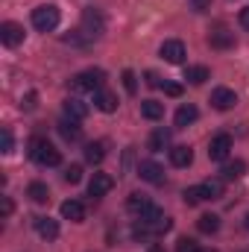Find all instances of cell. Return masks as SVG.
<instances>
[{"mask_svg":"<svg viewBox=\"0 0 249 252\" xmlns=\"http://www.w3.org/2000/svg\"><path fill=\"white\" fill-rule=\"evenodd\" d=\"M30 158L35 164H41V167H59L62 164V153L47 138H38V135L30 141Z\"/></svg>","mask_w":249,"mask_h":252,"instance_id":"1","label":"cell"},{"mask_svg":"<svg viewBox=\"0 0 249 252\" xmlns=\"http://www.w3.org/2000/svg\"><path fill=\"white\" fill-rule=\"evenodd\" d=\"M59 21H62V12H59V6H53V3H44V6L32 9V27H35L38 32H53V30L59 27Z\"/></svg>","mask_w":249,"mask_h":252,"instance_id":"2","label":"cell"},{"mask_svg":"<svg viewBox=\"0 0 249 252\" xmlns=\"http://www.w3.org/2000/svg\"><path fill=\"white\" fill-rule=\"evenodd\" d=\"M103 79H106V73L91 67V70L76 73V76L70 79V88H73L76 94H82V91H91V94H94V91H100V88H103Z\"/></svg>","mask_w":249,"mask_h":252,"instance_id":"3","label":"cell"},{"mask_svg":"<svg viewBox=\"0 0 249 252\" xmlns=\"http://www.w3.org/2000/svg\"><path fill=\"white\" fill-rule=\"evenodd\" d=\"M79 32H82L85 38H100V35L106 32V18H103V12H100V9H85V12H82V27H79Z\"/></svg>","mask_w":249,"mask_h":252,"instance_id":"4","label":"cell"},{"mask_svg":"<svg viewBox=\"0 0 249 252\" xmlns=\"http://www.w3.org/2000/svg\"><path fill=\"white\" fill-rule=\"evenodd\" d=\"M229 153H232V135L220 132V135H214V138L208 141V158H211V161H226Z\"/></svg>","mask_w":249,"mask_h":252,"instance_id":"5","label":"cell"},{"mask_svg":"<svg viewBox=\"0 0 249 252\" xmlns=\"http://www.w3.org/2000/svg\"><path fill=\"white\" fill-rule=\"evenodd\" d=\"M161 59L164 62H170V64H182L185 62V56H187V50H185V44L179 41V38H167L164 44H161Z\"/></svg>","mask_w":249,"mask_h":252,"instance_id":"6","label":"cell"},{"mask_svg":"<svg viewBox=\"0 0 249 252\" xmlns=\"http://www.w3.org/2000/svg\"><path fill=\"white\" fill-rule=\"evenodd\" d=\"M138 176H141L144 182H150V185H161V182H164V167H161L158 161L147 158V161L138 164Z\"/></svg>","mask_w":249,"mask_h":252,"instance_id":"7","label":"cell"},{"mask_svg":"<svg viewBox=\"0 0 249 252\" xmlns=\"http://www.w3.org/2000/svg\"><path fill=\"white\" fill-rule=\"evenodd\" d=\"M0 41H3L6 47H18V44L24 41V27H21V24H15V21L0 24Z\"/></svg>","mask_w":249,"mask_h":252,"instance_id":"8","label":"cell"},{"mask_svg":"<svg viewBox=\"0 0 249 252\" xmlns=\"http://www.w3.org/2000/svg\"><path fill=\"white\" fill-rule=\"evenodd\" d=\"M112 188H115V179H112L109 173H94L91 182H88V196L100 199V196H106Z\"/></svg>","mask_w":249,"mask_h":252,"instance_id":"9","label":"cell"},{"mask_svg":"<svg viewBox=\"0 0 249 252\" xmlns=\"http://www.w3.org/2000/svg\"><path fill=\"white\" fill-rule=\"evenodd\" d=\"M235 103H238V94H235L232 88H214V91H211V106H214L217 112H229Z\"/></svg>","mask_w":249,"mask_h":252,"instance_id":"10","label":"cell"},{"mask_svg":"<svg viewBox=\"0 0 249 252\" xmlns=\"http://www.w3.org/2000/svg\"><path fill=\"white\" fill-rule=\"evenodd\" d=\"M208 44H211L214 50H229V47H235V32H229L226 27H217V30L208 35Z\"/></svg>","mask_w":249,"mask_h":252,"instance_id":"11","label":"cell"},{"mask_svg":"<svg viewBox=\"0 0 249 252\" xmlns=\"http://www.w3.org/2000/svg\"><path fill=\"white\" fill-rule=\"evenodd\" d=\"M59 211H62L64 220H70V223H82V220H85V205H82L79 199H64Z\"/></svg>","mask_w":249,"mask_h":252,"instance_id":"12","label":"cell"},{"mask_svg":"<svg viewBox=\"0 0 249 252\" xmlns=\"http://www.w3.org/2000/svg\"><path fill=\"white\" fill-rule=\"evenodd\" d=\"M35 232L44 238V241H56L59 238V223L53 217H35Z\"/></svg>","mask_w":249,"mask_h":252,"instance_id":"13","label":"cell"},{"mask_svg":"<svg viewBox=\"0 0 249 252\" xmlns=\"http://www.w3.org/2000/svg\"><path fill=\"white\" fill-rule=\"evenodd\" d=\"M196 118H199V109H196L193 103H185V106H179V109H176L173 124H176V129H185V126H190Z\"/></svg>","mask_w":249,"mask_h":252,"instance_id":"14","label":"cell"},{"mask_svg":"<svg viewBox=\"0 0 249 252\" xmlns=\"http://www.w3.org/2000/svg\"><path fill=\"white\" fill-rule=\"evenodd\" d=\"M94 106L100 112H115L118 109V94H112L109 88H100V91H94Z\"/></svg>","mask_w":249,"mask_h":252,"instance_id":"15","label":"cell"},{"mask_svg":"<svg viewBox=\"0 0 249 252\" xmlns=\"http://www.w3.org/2000/svg\"><path fill=\"white\" fill-rule=\"evenodd\" d=\"M190 161H193L190 147H185V144L170 147V164H173V167H190Z\"/></svg>","mask_w":249,"mask_h":252,"instance_id":"16","label":"cell"},{"mask_svg":"<svg viewBox=\"0 0 249 252\" xmlns=\"http://www.w3.org/2000/svg\"><path fill=\"white\" fill-rule=\"evenodd\" d=\"M85 115H88V106H85L79 97L64 100V118H70V121H82Z\"/></svg>","mask_w":249,"mask_h":252,"instance_id":"17","label":"cell"},{"mask_svg":"<svg viewBox=\"0 0 249 252\" xmlns=\"http://www.w3.org/2000/svg\"><path fill=\"white\" fill-rule=\"evenodd\" d=\"M141 115H144L147 121H161V118H164V103H158V100H144V103H141Z\"/></svg>","mask_w":249,"mask_h":252,"instance_id":"18","label":"cell"},{"mask_svg":"<svg viewBox=\"0 0 249 252\" xmlns=\"http://www.w3.org/2000/svg\"><path fill=\"white\" fill-rule=\"evenodd\" d=\"M220 173H223V179H241V176L247 173V161H244V158H235V161H226Z\"/></svg>","mask_w":249,"mask_h":252,"instance_id":"19","label":"cell"},{"mask_svg":"<svg viewBox=\"0 0 249 252\" xmlns=\"http://www.w3.org/2000/svg\"><path fill=\"white\" fill-rule=\"evenodd\" d=\"M27 196H30L32 202H38V205H44V202L50 199V188H47L44 182H30V188H27Z\"/></svg>","mask_w":249,"mask_h":252,"instance_id":"20","label":"cell"},{"mask_svg":"<svg viewBox=\"0 0 249 252\" xmlns=\"http://www.w3.org/2000/svg\"><path fill=\"white\" fill-rule=\"evenodd\" d=\"M208 76H211V73H208L205 64H190V67H185V79L190 82V85H202Z\"/></svg>","mask_w":249,"mask_h":252,"instance_id":"21","label":"cell"},{"mask_svg":"<svg viewBox=\"0 0 249 252\" xmlns=\"http://www.w3.org/2000/svg\"><path fill=\"white\" fill-rule=\"evenodd\" d=\"M196 229H199L202 235H214V232L220 229V217H217V214H202V217L196 220Z\"/></svg>","mask_w":249,"mask_h":252,"instance_id":"22","label":"cell"},{"mask_svg":"<svg viewBox=\"0 0 249 252\" xmlns=\"http://www.w3.org/2000/svg\"><path fill=\"white\" fill-rule=\"evenodd\" d=\"M167 144H170V132H167L164 126H158V129L150 135V150H156V153H158V150H164Z\"/></svg>","mask_w":249,"mask_h":252,"instance_id":"23","label":"cell"},{"mask_svg":"<svg viewBox=\"0 0 249 252\" xmlns=\"http://www.w3.org/2000/svg\"><path fill=\"white\" fill-rule=\"evenodd\" d=\"M85 158H88L91 164H100V161L106 158V144H103V141L88 144V147H85Z\"/></svg>","mask_w":249,"mask_h":252,"instance_id":"24","label":"cell"},{"mask_svg":"<svg viewBox=\"0 0 249 252\" xmlns=\"http://www.w3.org/2000/svg\"><path fill=\"white\" fill-rule=\"evenodd\" d=\"M150 205H153V202H150L144 193H132V196H129V202H126V208H129L132 214H138V217H141V214H144Z\"/></svg>","mask_w":249,"mask_h":252,"instance_id":"25","label":"cell"},{"mask_svg":"<svg viewBox=\"0 0 249 252\" xmlns=\"http://www.w3.org/2000/svg\"><path fill=\"white\" fill-rule=\"evenodd\" d=\"M59 132H62L67 141H76L82 129H79V121H70V118H64L62 124H59Z\"/></svg>","mask_w":249,"mask_h":252,"instance_id":"26","label":"cell"},{"mask_svg":"<svg viewBox=\"0 0 249 252\" xmlns=\"http://www.w3.org/2000/svg\"><path fill=\"white\" fill-rule=\"evenodd\" d=\"M182 199H185V205H199V202H205V190H202V185H193V188H185V193H182Z\"/></svg>","mask_w":249,"mask_h":252,"instance_id":"27","label":"cell"},{"mask_svg":"<svg viewBox=\"0 0 249 252\" xmlns=\"http://www.w3.org/2000/svg\"><path fill=\"white\" fill-rule=\"evenodd\" d=\"M202 190H205V199H220L223 196V182L220 179H205Z\"/></svg>","mask_w":249,"mask_h":252,"instance_id":"28","label":"cell"},{"mask_svg":"<svg viewBox=\"0 0 249 252\" xmlns=\"http://www.w3.org/2000/svg\"><path fill=\"white\" fill-rule=\"evenodd\" d=\"M176 252H199V244L193 238H179L176 241Z\"/></svg>","mask_w":249,"mask_h":252,"instance_id":"29","label":"cell"},{"mask_svg":"<svg viewBox=\"0 0 249 252\" xmlns=\"http://www.w3.org/2000/svg\"><path fill=\"white\" fill-rule=\"evenodd\" d=\"M79 179H82V167H79V164H70V167L64 170V182H70V185H76Z\"/></svg>","mask_w":249,"mask_h":252,"instance_id":"30","label":"cell"},{"mask_svg":"<svg viewBox=\"0 0 249 252\" xmlns=\"http://www.w3.org/2000/svg\"><path fill=\"white\" fill-rule=\"evenodd\" d=\"M12 147H15V144H12V132H9V129H3V132H0V150L9 156V153H12Z\"/></svg>","mask_w":249,"mask_h":252,"instance_id":"31","label":"cell"},{"mask_svg":"<svg viewBox=\"0 0 249 252\" xmlns=\"http://www.w3.org/2000/svg\"><path fill=\"white\" fill-rule=\"evenodd\" d=\"M124 85L129 94H135V88H138V82H135V73L132 70H124Z\"/></svg>","mask_w":249,"mask_h":252,"instance_id":"32","label":"cell"},{"mask_svg":"<svg viewBox=\"0 0 249 252\" xmlns=\"http://www.w3.org/2000/svg\"><path fill=\"white\" fill-rule=\"evenodd\" d=\"M161 88H164L167 97H182V85H176V82H164Z\"/></svg>","mask_w":249,"mask_h":252,"instance_id":"33","label":"cell"},{"mask_svg":"<svg viewBox=\"0 0 249 252\" xmlns=\"http://www.w3.org/2000/svg\"><path fill=\"white\" fill-rule=\"evenodd\" d=\"M187 3H190V6H193L196 12H205V9L211 6V0H187Z\"/></svg>","mask_w":249,"mask_h":252,"instance_id":"34","label":"cell"},{"mask_svg":"<svg viewBox=\"0 0 249 252\" xmlns=\"http://www.w3.org/2000/svg\"><path fill=\"white\" fill-rule=\"evenodd\" d=\"M238 21H241V27L249 32V6H247V9H241V18H238Z\"/></svg>","mask_w":249,"mask_h":252,"instance_id":"35","label":"cell"},{"mask_svg":"<svg viewBox=\"0 0 249 252\" xmlns=\"http://www.w3.org/2000/svg\"><path fill=\"white\" fill-rule=\"evenodd\" d=\"M147 85H150V88H158V85H161V82H158V76H156L153 70L147 73Z\"/></svg>","mask_w":249,"mask_h":252,"instance_id":"36","label":"cell"},{"mask_svg":"<svg viewBox=\"0 0 249 252\" xmlns=\"http://www.w3.org/2000/svg\"><path fill=\"white\" fill-rule=\"evenodd\" d=\"M9 214H12V199L3 196V217H9Z\"/></svg>","mask_w":249,"mask_h":252,"instance_id":"37","label":"cell"},{"mask_svg":"<svg viewBox=\"0 0 249 252\" xmlns=\"http://www.w3.org/2000/svg\"><path fill=\"white\" fill-rule=\"evenodd\" d=\"M150 252H164L161 247H150Z\"/></svg>","mask_w":249,"mask_h":252,"instance_id":"38","label":"cell"},{"mask_svg":"<svg viewBox=\"0 0 249 252\" xmlns=\"http://www.w3.org/2000/svg\"><path fill=\"white\" fill-rule=\"evenodd\" d=\"M199 252H217V250H199Z\"/></svg>","mask_w":249,"mask_h":252,"instance_id":"39","label":"cell"},{"mask_svg":"<svg viewBox=\"0 0 249 252\" xmlns=\"http://www.w3.org/2000/svg\"><path fill=\"white\" fill-rule=\"evenodd\" d=\"M247 229H249V214H247Z\"/></svg>","mask_w":249,"mask_h":252,"instance_id":"40","label":"cell"}]
</instances>
